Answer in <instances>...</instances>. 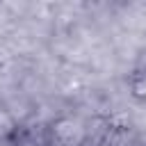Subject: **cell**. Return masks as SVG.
<instances>
[{
    "instance_id": "1",
    "label": "cell",
    "mask_w": 146,
    "mask_h": 146,
    "mask_svg": "<svg viewBox=\"0 0 146 146\" xmlns=\"http://www.w3.org/2000/svg\"><path fill=\"white\" fill-rule=\"evenodd\" d=\"M125 87H128V94L135 103L146 105V62L130 68V73L125 78Z\"/></svg>"
},
{
    "instance_id": "2",
    "label": "cell",
    "mask_w": 146,
    "mask_h": 146,
    "mask_svg": "<svg viewBox=\"0 0 146 146\" xmlns=\"http://www.w3.org/2000/svg\"><path fill=\"white\" fill-rule=\"evenodd\" d=\"M100 146H119V144H116V141H112V139H110V141H103V144H100Z\"/></svg>"
}]
</instances>
